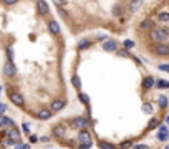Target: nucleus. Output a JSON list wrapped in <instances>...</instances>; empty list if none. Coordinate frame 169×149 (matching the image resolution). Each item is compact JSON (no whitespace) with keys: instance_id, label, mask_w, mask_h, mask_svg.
Segmentation results:
<instances>
[{"instance_id":"nucleus-40","label":"nucleus","mask_w":169,"mask_h":149,"mask_svg":"<svg viewBox=\"0 0 169 149\" xmlns=\"http://www.w3.org/2000/svg\"><path fill=\"white\" fill-rule=\"evenodd\" d=\"M53 2H55V4H57V5H58V7H60V5H61V4H63V2H65V0H53Z\"/></svg>"},{"instance_id":"nucleus-41","label":"nucleus","mask_w":169,"mask_h":149,"mask_svg":"<svg viewBox=\"0 0 169 149\" xmlns=\"http://www.w3.org/2000/svg\"><path fill=\"white\" fill-rule=\"evenodd\" d=\"M30 141H32V142H36V136H30Z\"/></svg>"},{"instance_id":"nucleus-3","label":"nucleus","mask_w":169,"mask_h":149,"mask_svg":"<svg viewBox=\"0 0 169 149\" xmlns=\"http://www.w3.org/2000/svg\"><path fill=\"white\" fill-rule=\"evenodd\" d=\"M4 74L7 78H15L17 76V66L13 65V61H7L4 65Z\"/></svg>"},{"instance_id":"nucleus-15","label":"nucleus","mask_w":169,"mask_h":149,"mask_svg":"<svg viewBox=\"0 0 169 149\" xmlns=\"http://www.w3.org/2000/svg\"><path fill=\"white\" fill-rule=\"evenodd\" d=\"M7 138L12 139L13 142H18L20 141V133H18V129H10V131H7Z\"/></svg>"},{"instance_id":"nucleus-16","label":"nucleus","mask_w":169,"mask_h":149,"mask_svg":"<svg viewBox=\"0 0 169 149\" xmlns=\"http://www.w3.org/2000/svg\"><path fill=\"white\" fill-rule=\"evenodd\" d=\"M156 18H158V22H161V23H168L169 22V10H161Z\"/></svg>"},{"instance_id":"nucleus-29","label":"nucleus","mask_w":169,"mask_h":149,"mask_svg":"<svg viewBox=\"0 0 169 149\" xmlns=\"http://www.w3.org/2000/svg\"><path fill=\"white\" fill-rule=\"evenodd\" d=\"M119 148L121 149H128V148H133V144H131V141H124V142L119 144Z\"/></svg>"},{"instance_id":"nucleus-37","label":"nucleus","mask_w":169,"mask_h":149,"mask_svg":"<svg viewBox=\"0 0 169 149\" xmlns=\"http://www.w3.org/2000/svg\"><path fill=\"white\" fill-rule=\"evenodd\" d=\"M134 149H147V146H144V144H138V146H133Z\"/></svg>"},{"instance_id":"nucleus-28","label":"nucleus","mask_w":169,"mask_h":149,"mask_svg":"<svg viewBox=\"0 0 169 149\" xmlns=\"http://www.w3.org/2000/svg\"><path fill=\"white\" fill-rule=\"evenodd\" d=\"M158 68H159L161 71H164V73H169V63H161Z\"/></svg>"},{"instance_id":"nucleus-36","label":"nucleus","mask_w":169,"mask_h":149,"mask_svg":"<svg viewBox=\"0 0 169 149\" xmlns=\"http://www.w3.org/2000/svg\"><path fill=\"white\" fill-rule=\"evenodd\" d=\"M18 0H4V4L5 5H13V4H17Z\"/></svg>"},{"instance_id":"nucleus-35","label":"nucleus","mask_w":169,"mask_h":149,"mask_svg":"<svg viewBox=\"0 0 169 149\" xmlns=\"http://www.w3.org/2000/svg\"><path fill=\"white\" fill-rule=\"evenodd\" d=\"M15 149H30V144H18L15 146Z\"/></svg>"},{"instance_id":"nucleus-18","label":"nucleus","mask_w":169,"mask_h":149,"mask_svg":"<svg viewBox=\"0 0 169 149\" xmlns=\"http://www.w3.org/2000/svg\"><path fill=\"white\" fill-rule=\"evenodd\" d=\"M53 134L57 136V138H63V136H65V128H63L61 124L55 126V128H53Z\"/></svg>"},{"instance_id":"nucleus-5","label":"nucleus","mask_w":169,"mask_h":149,"mask_svg":"<svg viewBox=\"0 0 169 149\" xmlns=\"http://www.w3.org/2000/svg\"><path fill=\"white\" fill-rule=\"evenodd\" d=\"M154 53L158 55V57H168L169 55V45H166V43H158V45L154 46Z\"/></svg>"},{"instance_id":"nucleus-6","label":"nucleus","mask_w":169,"mask_h":149,"mask_svg":"<svg viewBox=\"0 0 169 149\" xmlns=\"http://www.w3.org/2000/svg\"><path fill=\"white\" fill-rule=\"evenodd\" d=\"M88 124H90V121H88L86 118H83V116H78V118H75V119L71 121L73 128H80V129H85Z\"/></svg>"},{"instance_id":"nucleus-43","label":"nucleus","mask_w":169,"mask_h":149,"mask_svg":"<svg viewBox=\"0 0 169 149\" xmlns=\"http://www.w3.org/2000/svg\"><path fill=\"white\" fill-rule=\"evenodd\" d=\"M164 149H169V144H168V146H166V148H164Z\"/></svg>"},{"instance_id":"nucleus-20","label":"nucleus","mask_w":169,"mask_h":149,"mask_svg":"<svg viewBox=\"0 0 169 149\" xmlns=\"http://www.w3.org/2000/svg\"><path fill=\"white\" fill-rule=\"evenodd\" d=\"M100 149H118V146L111 144L108 141H100Z\"/></svg>"},{"instance_id":"nucleus-14","label":"nucleus","mask_w":169,"mask_h":149,"mask_svg":"<svg viewBox=\"0 0 169 149\" xmlns=\"http://www.w3.org/2000/svg\"><path fill=\"white\" fill-rule=\"evenodd\" d=\"M154 85H156V80L153 78V76H146V78H143V88L144 89H151Z\"/></svg>"},{"instance_id":"nucleus-8","label":"nucleus","mask_w":169,"mask_h":149,"mask_svg":"<svg viewBox=\"0 0 169 149\" xmlns=\"http://www.w3.org/2000/svg\"><path fill=\"white\" fill-rule=\"evenodd\" d=\"M103 50L104 51H116L118 50V42L116 40H106L103 43Z\"/></svg>"},{"instance_id":"nucleus-1","label":"nucleus","mask_w":169,"mask_h":149,"mask_svg":"<svg viewBox=\"0 0 169 149\" xmlns=\"http://www.w3.org/2000/svg\"><path fill=\"white\" fill-rule=\"evenodd\" d=\"M149 37L158 43H164L166 40H169V32L166 28H161V27H154V28L149 30Z\"/></svg>"},{"instance_id":"nucleus-11","label":"nucleus","mask_w":169,"mask_h":149,"mask_svg":"<svg viewBox=\"0 0 169 149\" xmlns=\"http://www.w3.org/2000/svg\"><path fill=\"white\" fill-rule=\"evenodd\" d=\"M63 108H65V101H63V99H55L53 103H51L50 110L53 111V113H58V111H61Z\"/></svg>"},{"instance_id":"nucleus-38","label":"nucleus","mask_w":169,"mask_h":149,"mask_svg":"<svg viewBox=\"0 0 169 149\" xmlns=\"http://www.w3.org/2000/svg\"><path fill=\"white\" fill-rule=\"evenodd\" d=\"M22 128H23V131H25L27 134H30V128H28V124H23Z\"/></svg>"},{"instance_id":"nucleus-7","label":"nucleus","mask_w":169,"mask_h":149,"mask_svg":"<svg viewBox=\"0 0 169 149\" xmlns=\"http://www.w3.org/2000/svg\"><path fill=\"white\" fill-rule=\"evenodd\" d=\"M36 10H38V13L42 15V17H45V15L50 12V7H48V4L45 0H36Z\"/></svg>"},{"instance_id":"nucleus-9","label":"nucleus","mask_w":169,"mask_h":149,"mask_svg":"<svg viewBox=\"0 0 169 149\" xmlns=\"http://www.w3.org/2000/svg\"><path fill=\"white\" fill-rule=\"evenodd\" d=\"M78 141H80V144H83V142H91L90 131H88V129H81L80 134H78Z\"/></svg>"},{"instance_id":"nucleus-19","label":"nucleus","mask_w":169,"mask_h":149,"mask_svg":"<svg viewBox=\"0 0 169 149\" xmlns=\"http://www.w3.org/2000/svg\"><path fill=\"white\" fill-rule=\"evenodd\" d=\"M143 5V0H131V4H130V10L131 12H136L138 8Z\"/></svg>"},{"instance_id":"nucleus-44","label":"nucleus","mask_w":169,"mask_h":149,"mask_svg":"<svg viewBox=\"0 0 169 149\" xmlns=\"http://www.w3.org/2000/svg\"><path fill=\"white\" fill-rule=\"evenodd\" d=\"M0 123H2V114H0Z\"/></svg>"},{"instance_id":"nucleus-23","label":"nucleus","mask_w":169,"mask_h":149,"mask_svg":"<svg viewBox=\"0 0 169 149\" xmlns=\"http://www.w3.org/2000/svg\"><path fill=\"white\" fill-rule=\"evenodd\" d=\"M78 98H80V101H81L83 104H86V106L90 104V98H88L85 93H78Z\"/></svg>"},{"instance_id":"nucleus-17","label":"nucleus","mask_w":169,"mask_h":149,"mask_svg":"<svg viewBox=\"0 0 169 149\" xmlns=\"http://www.w3.org/2000/svg\"><path fill=\"white\" fill-rule=\"evenodd\" d=\"M0 126H4V128H13V119L8 116H2V123Z\"/></svg>"},{"instance_id":"nucleus-25","label":"nucleus","mask_w":169,"mask_h":149,"mask_svg":"<svg viewBox=\"0 0 169 149\" xmlns=\"http://www.w3.org/2000/svg\"><path fill=\"white\" fill-rule=\"evenodd\" d=\"M159 108H168V98L166 96H159Z\"/></svg>"},{"instance_id":"nucleus-4","label":"nucleus","mask_w":169,"mask_h":149,"mask_svg":"<svg viewBox=\"0 0 169 149\" xmlns=\"http://www.w3.org/2000/svg\"><path fill=\"white\" fill-rule=\"evenodd\" d=\"M51 114H53V111L48 110V108H42V110L36 111V119L40 121H48L51 118Z\"/></svg>"},{"instance_id":"nucleus-2","label":"nucleus","mask_w":169,"mask_h":149,"mask_svg":"<svg viewBox=\"0 0 169 149\" xmlns=\"http://www.w3.org/2000/svg\"><path fill=\"white\" fill-rule=\"evenodd\" d=\"M8 98H10V101L15 104V106H18V108H23V106H25V99H23L22 93H18V91L8 93Z\"/></svg>"},{"instance_id":"nucleus-42","label":"nucleus","mask_w":169,"mask_h":149,"mask_svg":"<svg viewBox=\"0 0 169 149\" xmlns=\"http://www.w3.org/2000/svg\"><path fill=\"white\" fill-rule=\"evenodd\" d=\"M166 123H168V124H169V116H168V118H166Z\"/></svg>"},{"instance_id":"nucleus-33","label":"nucleus","mask_w":169,"mask_h":149,"mask_svg":"<svg viewBox=\"0 0 169 149\" xmlns=\"http://www.w3.org/2000/svg\"><path fill=\"white\" fill-rule=\"evenodd\" d=\"M7 57H8V61H13V51H12V48H7Z\"/></svg>"},{"instance_id":"nucleus-21","label":"nucleus","mask_w":169,"mask_h":149,"mask_svg":"<svg viewBox=\"0 0 169 149\" xmlns=\"http://www.w3.org/2000/svg\"><path fill=\"white\" fill-rule=\"evenodd\" d=\"M71 83H73V86H75L76 89H81V81H80V76H78V74H73Z\"/></svg>"},{"instance_id":"nucleus-13","label":"nucleus","mask_w":169,"mask_h":149,"mask_svg":"<svg viewBox=\"0 0 169 149\" xmlns=\"http://www.w3.org/2000/svg\"><path fill=\"white\" fill-rule=\"evenodd\" d=\"M169 138V133H168V126H161L158 131V139L159 141H168Z\"/></svg>"},{"instance_id":"nucleus-32","label":"nucleus","mask_w":169,"mask_h":149,"mask_svg":"<svg viewBox=\"0 0 169 149\" xmlns=\"http://www.w3.org/2000/svg\"><path fill=\"white\" fill-rule=\"evenodd\" d=\"M134 46V42H131V40H124V48L128 50V48H133Z\"/></svg>"},{"instance_id":"nucleus-26","label":"nucleus","mask_w":169,"mask_h":149,"mask_svg":"<svg viewBox=\"0 0 169 149\" xmlns=\"http://www.w3.org/2000/svg\"><path fill=\"white\" fill-rule=\"evenodd\" d=\"M156 86L158 88H169V81H162V80H156Z\"/></svg>"},{"instance_id":"nucleus-12","label":"nucleus","mask_w":169,"mask_h":149,"mask_svg":"<svg viewBox=\"0 0 169 149\" xmlns=\"http://www.w3.org/2000/svg\"><path fill=\"white\" fill-rule=\"evenodd\" d=\"M156 25H154V22L151 20V18H146V20H143L139 23V28L141 30H151V28H154Z\"/></svg>"},{"instance_id":"nucleus-22","label":"nucleus","mask_w":169,"mask_h":149,"mask_svg":"<svg viewBox=\"0 0 169 149\" xmlns=\"http://www.w3.org/2000/svg\"><path fill=\"white\" fill-rule=\"evenodd\" d=\"M90 45H91V42H90V40H86V38H85V40H81V42L78 43V50H85V48H88Z\"/></svg>"},{"instance_id":"nucleus-45","label":"nucleus","mask_w":169,"mask_h":149,"mask_svg":"<svg viewBox=\"0 0 169 149\" xmlns=\"http://www.w3.org/2000/svg\"><path fill=\"white\" fill-rule=\"evenodd\" d=\"M0 91H2V86H0Z\"/></svg>"},{"instance_id":"nucleus-27","label":"nucleus","mask_w":169,"mask_h":149,"mask_svg":"<svg viewBox=\"0 0 169 149\" xmlns=\"http://www.w3.org/2000/svg\"><path fill=\"white\" fill-rule=\"evenodd\" d=\"M143 111H144L146 114H151V113H153V108H151V104H149V103L143 104Z\"/></svg>"},{"instance_id":"nucleus-10","label":"nucleus","mask_w":169,"mask_h":149,"mask_svg":"<svg viewBox=\"0 0 169 149\" xmlns=\"http://www.w3.org/2000/svg\"><path fill=\"white\" fill-rule=\"evenodd\" d=\"M48 30H50L51 35H60V33H61L60 25H58V22H55V20H50V22H48Z\"/></svg>"},{"instance_id":"nucleus-24","label":"nucleus","mask_w":169,"mask_h":149,"mask_svg":"<svg viewBox=\"0 0 169 149\" xmlns=\"http://www.w3.org/2000/svg\"><path fill=\"white\" fill-rule=\"evenodd\" d=\"M113 15H115V17H121L123 15V7L121 5H115V7H113Z\"/></svg>"},{"instance_id":"nucleus-30","label":"nucleus","mask_w":169,"mask_h":149,"mask_svg":"<svg viewBox=\"0 0 169 149\" xmlns=\"http://www.w3.org/2000/svg\"><path fill=\"white\" fill-rule=\"evenodd\" d=\"M91 146H93V142H83L78 146V149H91Z\"/></svg>"},{"instance_id":"nucleus-31","label":"nucleus","mask_w":169,"mask_h":149,"mask_svg":"<svg viewBox=\"0 0 169 149\" xmlns=\"http://www.w3.org/2000/svg\"><path fill=\"white\" fill-rule=\"evenodd\" d=\"M158 124H159V119H153L151 123L147 124V129H153L154 126H158Z\"/></svg>"},{"instance_id":"nucleus-34","label":"nucleus","mask_w":169,"mask_h":149,"mask_svg":"<svg viewBox=\"0 0 169 149\" xmlns=\"http://www.w3.org/2000/svg\"><path fill=\"white\" fill-rule=\"evenodd\" d=\"M5 111H7V104H5V103H0V114H4Z\"/></svg>"},{"instance_id":"nucleus-39","label":"nucleus","mask_w":169,"mask_h":149,"mask_svg":"<svg viewBox=\"0 0 169 149\" xmlns=\"http://www.w3.org/2000/svg\"><path fill=\"white\" fill-rule=\"evenodd\" d=\"M119 55H123V57H128V50H121V51H119Z\"/></svg>"}]
</instances>
